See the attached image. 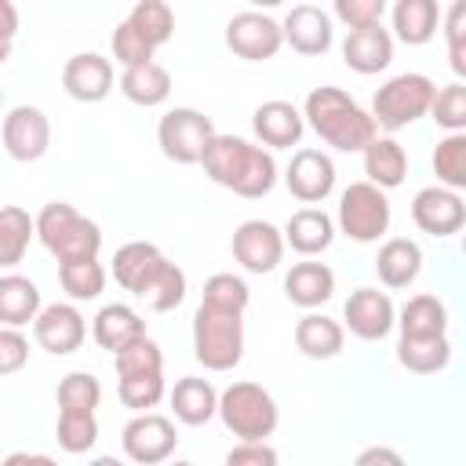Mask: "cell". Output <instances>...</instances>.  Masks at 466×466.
Returning <instances> with one entry per match:
<instances>
[{
	"label": "cell",
	"mask_w": 466,
	"mask_h": 466,
	"mask_svg": "<svg viewBox=\"0 0 466 466\" xmlns=\"http://www.w3.org/2000/svg\"><path fill=\"white\" fill-rule=\"evenodd\" d=\"M58 411H95L102 404V382L91 371H69L58 390Z\"/></svg>",
	"instance_id": "cell-40"
},
{
	"label": "cell",
	"mask_w": 466,
	"mask_h": 466,
	"mask_svg": "<svg viewBox=\"0 0 466 466\" xmlns=\"http://www.w3.org/2000/svg\"><path fill=\"white\" fill-rule=\"evenodd\" d=\"M444 36H448V58L455 76H466V0H451L444 15Z\"/></svg>",
	"instance_id": "cell-43"
},
{
	"label": "cell",
	"mask_w": 466,
	"mask_h": 466,
	"mask_svg": "<svg viewBox=\"0 0 466 466\" xmlns=\"http://www.w3.org/2000/svg\"><path fill=\"white\" fill-rule=\"evenodd\" d=\"M200 167L215 186L237 193V197H248V200H258L277 186L273 153L248 142V138H237V135L215 131L200 153Z\"/></svg>",
	"instance_id": "cell-2"
},
{
	"label": "cell",
	"mask_w": 466,
	"mask_h": 466,
	"mask_svg": "<svg viewBox=\"0 0 466 466\" xmlns=\"http://www.w3.org/2000/svg\"><path fill=\"white\" fill-rule=\"evenodd\" d=\"M25 360H29V339H25L18 328L4 324V328H0V375L22 371Z\"/></svg>",
	"instance_id": "cell-46"
},
{
	"label": "cell",
	"mask_w": 466,
	"mask_h": 466,
	"mask_svg": "<svg viewBox=\"0 0 466 466\" xmlns=\"http://www.w3.org/2000/svg\"><path fill=\"white\" fill-rule=\"evenodd\" d=\"M120 95L135 106H160L167 102L171 95V73L160 66V62H138V66H127L124 76H120Z\"/></svg>",
	"instance_id": "cell-30"
},
{
	"label": "cell",
	"mask_w": 466,
	"mask_h": 466,
	"mask_svg": "<svg viewBox=\"0 0 466 466\" xmlns=\"http://www.w3.org/2000/svg\"><path fill=\"white\" fill-rule=\"evenodd\" d=\"M284 186L302 204H320L335 189V164L320 149H295L284 167Z\"/></svg>",
	"instance_id": "cell-15"
},
{
	"label": "cell",
	"mask_w": 466,
	"mask_h": 466,
	"mask_svg": "<svg viewBox=\"0 0 466 466\" xmlns=\"http://www.w3.org/2000/svg\"><path fill=\"white\" fill-rule=\"evenodd\" d=\"M40 288L22 277V273H4L0 277V324L22 328L33 324V317L40 313Z\"/></svg>",
	"instance_id": "cell-31"
},
{
	"label": "cell",
	"mask_w": 466,
	"mask_h": 466,
	"mask_svg": "<svg viewBox=\"0 0 466 466\" xmlns=\"http://www.w3.org/2000/svg\"><path fill=\"white\" fill-rule=\"evenodd\" d=\"M193 357L208 371H233L244 357V313L200 302L193 313Z\"/></svg>",
	"instance_id": "cell-4"
},
{
	"label": "cell",
	"mask_w": 466,
	"mask_h": 466,
	"mask_svg": "<svg viewBox=\"0 0 466 466\" xmlns=\"http://www.w3.org/2000/svg\"><path fill=\"white\" fill-rule=\"evenodd\" d=\"M33 237H36V226H33L29 211L18 204H4L0 208V269L18 266L25 258Z\"/></svg>",
	"instance_id": "cell-34"
},
{
	"label": "cell",
	"mask_w": 466,
	"mask_h": 466,
	"mask_svg": "<svg viewBox=\"0 0 466 466\" xmlns=\"http://www.w3.org/2000/svg\"><path fill=\"white\" fill-rule=\"evenodd\" d=\"M390 200L386 189L371 182H350L339 197V229L357 244H375L390 229Z\"/></svg>",
	"instance_id": "cell-8"
},
{
	"label": "cell",
	"mask_w": 466,
	"mask_h": 466,
	"mask_svg": "<svg viewBox=\"0 0 466 466\" xmlns=\"http://www.w3.org/2000/svg\"><path fill=\"white\" fill-rule=\"evenodd\" d=\"M426 116H433L444 131H466V87H462V80L437 87Z\"/></svg>",
	"instance_id": "cell-41"
},
{
	"label": "cell",
	"mask_w": 466,
	"mask_h": 466,
	"mask_svg": "<svg viewBox=\"0 0 466 466\" xmlns=\"http://www.w3.org/2000/svg\"><path fill=\"white\" fill-rule=\"evenodd\" d=\"M113 280L146 302L153 313H167L186 299V273L149 240H131L113 255Z\"/></svg>",
	"instance_id": "cell-1"
},
{
	"label": "cell",
	"mask_w": 466,
	"mask_h": 466,
	"mask_svg": "<svg viewBox=\"0 0 466 466\" xmlns=\"http://www.w3.org/2000/svg\"><path fill=\"white\" fill-rule=\"evenodd\" d=\"M233 258L248 273H273L284 258V233L273 222L248 218L233 229Z\"/></svg>",
	"instance_id": "cell-14"
},
{
	"label": "cell",
	"mask_w": 466,
	"mask_h": 466,
	"mask_svg": "<svg viewBox=\"0 0 466 466\" xmlns=\"http://www.w3.org/2000/svg\"><path fill=\"white\" fill-rule=\"evenodd\" d=\"M357 462H360V466H368V462H393V466H400V455L390 451V448H368V451L357 455Z\"/></svg>",
	"instance_id": "cell-49"
},
{
	"label": "cell",
	"mask_w": 466,
	"mask_h": 466,
	"mask_svg": "<svg viewBox=\"0 0 466 466\" xmlns=\"http://www.w3.org/2000/svg\"><path fill=\"white\" fill-rule=\"evenodd\" d=\"M226 47L237 55V58H248V62H269L280 47H284V36H280V22L269 18L266 11H240L226 22Z\"/></svg>",
	"instance_id": "cell-11"
},
{
	"label": "cell",
	"mask_w": 466,
	"mask_h": 466,
	"mask_svg": "<svg viewBox=\"0 0 466 466\" xmlns=\"http://www.w3.org/2000/svg\"><path fill=\"white\" fill-rule=\"evenodd\" d=\"M360 153H364V175H368L371 186L397 189L404 182V175H408V153H404V146L397 138L375 135Z\"/></svg>",
	"instance_id": "cell-24"
},
{
	"label": "cell",
	"mask_w": 466,
	"mask_h": 466,
	"mask_svg": "<svg viewBox=\"0 0 466 466\" xmlns=\"http://www.w3.org/2000/svg\"><path fill=\"white\" fill-rule=\"evenodd\" d=\"M116 393L120 404L131 411H149L164 400V368H146V371H124L116 375Z\"/></svg>",
	"instance_id": "cell-37"
},
{
	"label": "cell",
	"mask_w": 466,
	"mask_h": 466,
	"mask_svg": "<svg viewBox=\"0 0 466 466\" xmlns=\"http://www.w3.org/2000/svg\"><path fill=\"white\" fill-rule=\"evenodd\" d=\"M375 273L386 288H408L419 273H422V248L408 237H393L379 248L375 258Z\"/></svg>",
	"instance_id": "cell-28"
},
{
	"label": "cell",
	"mask_w": 466,
	"mask_h": 466,
	"mask_svg": "<svg viewBox=\"0 0 466 466\" xmlns=\"http://www.w3.org/2000/svg\"><path fill=\"white\" fill-rule=\"evenodd\" d=\"M109 47H113V58L127 69V66H138V62H153V47L131 29V22L124 18L116 29H113V36H109Z\"/></svg>",
	"instance_id": "cell-44"
},
{
	"label": "cell",
	"mask_w": 466,
	"mask_h": 466,
	"mask_svg": "<svg viewBox=\"0 0 466 466\" xmlns=\"http://www.w3.org/2000/svg\"><path fill=\"white\" fill-rule=\"evenodd\" d=\"M0 138H4V149L11 160H22V164L40 160L51 146V120L36 106H15L4 116Z\"/></svg>",
	"instance_id": "cell-13"
},
{
	"label": "cell",
	"mask_w": 466,
	"mask_h": 466,
	"mask_svg": "<svg viewBox=\"0 0 466 466\" xmlns=\"http://www.w3.org/2000/svg\"><path fill=\"white\" fill-rule=\"evenodd\" d=\"M55 441H58V448L69 451V455L91 451L95 441H98V419H95V411H58Z\"/></svg>",
	"instance_id": "cell-39"
},
{
	"label": "cell",
	"mask_w": 466,
	"mask_h": 466,
	"mask_svg": "<svg viewBox=\"0 0 466 466\" xmlns=\"http://www.w3.org/2000/svg\"><path fill=\"white\" fill-rule=\"evenodd\" d=\"M0 109H4V91H0Z\"/></svg>",
	"instance_id": "cell-53"
},
{
	"label": "cell",
	"mask_w": 466,
	"mask_h": 466,
	"mask_svg": "<svg viewBox=\"0 0 466 466\" xmlns=\"http://www.w3.org/2000/svg\"><path fill=\"white\" fill-rule=\"evenodd\" d=\"M7 462L15 466V462H51V455H36V451H15V455H7Z\"/></svg>",
	"instance_id": "cell-50"
},
{
	"label": "cell",
	"mask_w": 466,
	"mask_h": 466,
	"mask_svg": "<svg viewBox=\"0 0 466 466\" xmlns=\"http://www.w3.org/2000/svg\"><path fill=\"white\" fill-rule=\"evenodd\" d=\"M397 360H400V368H408L415 375H437L451 360V342H448V335H430V339L400 335Z\"/></svg>",
	"instance_id": "cell-32"
},
{
	"label": "cell",
	"mask_w": 466,
	"mask_h": 466,
	"mask_svg": "<svg viewBox=\"0 0 466 466\" xmlns=\"http://www.w3.org/2000/svg\"><path fill=\"white\" fill-rule=\"evenodd\" d=\"M441 4L437 0H393V33L408 47H422L437 36Z\"/></svg>",
	"instance_id": "cell-27"
},
{
	"label": "cell",
	"mask_w": 466,
	"mask_h": 466,
	"mask_svg": "<svg viewBox=\"0 0 466 466\" xmlns=\"http://www.w3.org/2000/svg\"><path fill=\"white\" fill-rule=\"evenodd\" d=\"M91 335H95V342H98L106 353H116V350H124V346H131L135 339L146 335V320H142L131 306L109 302V306H102V309L95 313Z\"/></svg>",
	"instance_id": "cell-23"
},
{
	"label": "cell",
	"mask_w": 466,
	"mask_h": 466,
	"mask_svg": "<svg viewBox=\"0 0 466 466\" xmlns=\"http://www.w3.org/2000/svg\"><path fill=\"white\" fill-rule=\"evenodd\" d=\"M58 284L73 302H91L106 291V269L95 258H66L58 262Z\"/></svg>",
	"instance_id": "cell-35"
},
{
	"label": "cell",
	"mask_w": 466,
	"mask_h": 466,
	"mask_svg": "<svg viewBox=\"0 0 466 466\" xmlns=\"http://www.w3.org/2000/svg\"><path fill=\"white\" fill-rule=\"evenodd\" d=\"M171 408H175V419L186 422V426H204L215 419V408H218V393L208 379H197V375H186L175 382L171 390Z\"/></svg>",
	"instance_id": "cell-29"
},
{
	"label": "cell",
	"mask_w": 466,
	"mask_h": 466,
	"mask_svg": "<svg viewBox=\"0 0 466 466\" xmlns=\"http://www.w3.org/2000/svg\"><path fill=\"white\" fill-rule=\"evenodd\" d=\"M430 164H433V175H437L441 186L466 189V131H448L437 142Z\"/></svg>",
	"instance_id": "cell-38"
},
{
	"label": "cell",
	"mask_w": 466,
	"mask_h": 466,
	"mask_svg": "<svg viewBox=\"0 0 466 466\" xmlns=\"http://www.w3.org/2000/svg\"><path fill=\"white\" fill-rule=\"evenodd\" d=\"M18 33V7L11 0H0V40H15Z\"/></svg>",
	"instance_id": "cell-48"
},
{
	"label": "cell",
	"mask_w": 466,
	"mask_h": 466,
	"mask_svg": "<svg viewBox=\"0 0 466 466\" xmlns=\"http://www.w3.org/2000/svg\"><path fill=\"white\" fill-rule=\"evenodd\" d=\"M342 62L353 73H360V76L382 73L393 62V36H390V29H382V22L350 29L346 40H342Z\"/></svg>",
	"instance_id": "cell-20"
},
{
	"label": "cell",
	"mask_w": 466,
	"mask_h": 466,
	"mask_svg": "<svg viewBox=\"0 0 466 466\" xmlns=\"http://www.w3.org/2000/svg\"><path fill=\"white\" fill-rule=\"evenodd\" d=\"M284 295L291 306L317 309L335 295V273L324 262H295L284 277Z\"/></svg>",
	"instance_id": "cell-22"
},
{
	"label": "cell",
	"mask_w": 466,
	"mask_h": 466,
	"mask_svg": "<svg viewBox=\"0 0 466 466\" xmlns=\"http://www.w3.org/2000/svg\"><path fill=\"white\" fill-rule=\"evenodd\" d=\"M280 36H284V44L291 47V51H299V55H324L331 44H335V29H331V18L320 11V7H313V4H295L288 15H284V22H280Z\"/></svg>",
	"instance_id": "cell-19"
},
{
	"label": "cell",
	"mask_w": 466,
	"mask_h": 466,
	"mask_svg": "<svg viewBox=\"0 0 466 466\" xmlns=\"http://www.w3.org/2000/svg\"><path fill=\"white\" fill-rule=\"evenodd\" d=\"M62 87H66L69 98L95 106V102L109 98V91H113V62H109L106 55L80 51V55H73V58L66 62V69H62Z\"/></svg>",
	"instance_id": "cell-18"
},
{
	"label": "cell",
	"mask_w": 466,
	"mask_h": 466,
	"mask_svg": "<svg viewBox=\"0 0 466 466\" xmlns=\"http://www.w3.org/2000/svg\"><path fill=\"white\" fill-rule=\"evenodd\" d=\"M284 233V244H291V251H299V255H320V251H328L331 248V240H335V222H331V215L328 211H320V208H302V211H295L291 218H288V226L280 229Z\"/></svg>",
	"instance_id": "cell-25"
},
{
	"label": "cell",
	"mask_w": 466,
	"mask_h": 466,
	"mask_svg": "<svg viewBox=\"0 0 466 466\" xmlns=\"http://www.w3.org/2000/svg\"><path fill=\"white\" fill-rule=\"evenodd\" d=\"M215 415L240 441H266V437H273V430L280 422V408H277L273 393L266 386H258V382H233V386H226L218 393Z\"/></svg>",
	"instance_id": "cell-6"
},
{
	"label": "cell",
	"mask_w": 466,
	"mask_h": 466,
	"mask_svg": "<svg viewBox=\"0 0 466 466\" xmlns=\"http://www.w3.org/2000/svg\"><path fill=\"white\" fill-rule=\"evenodd\" d=\"M400 335L411 339H430V335H448V309L437 295H411L400 306V320H397Z\"/></svg>",
	"instance_id": "cell-33"
},
{
	"label": "cell",
	"mask_w": 466,
	"mask_h": 466,
	"mask_svg": "<svg viewBox=\"0 0 466 466\" xmlns=\"http://www.w3.org/2000/svg\"><path fill=\"white\" fill-rule=\"evenodd\" d=\"M342 342H346V328L324 313H306L299 324H295V346L302 357L309 360H331L342 353Z\"/></svg>",
	"instance_id": "cell-26"
},
{
	"label": "cell",
	"mask_w": 466,
	"mask_h": 466,
	"mask_svg": "<svg viewBox=\"0 0 466 466\" xmlns=\"http://www.w3.org/2000/svg\"><path fill=\"white\" fill-rule=\"evenodd\" d=\"M127 22H131V29H135L153 51L164 47V44L175 36V11L167 7V0H138V4L131 7Z\"/></svg>",
	"instance_id": "cell-36"
},
{
	"label": "cell",
	"mask_w": 466,
	"mask_h": 466,
	"mask_svg": "<svg viewBox=\"0 0 466 466\" xmlns=\"http://www.w3.org/2000/svg\"><path fill=\"white\" fill-rule=\"evenodd\" d=\"M33 339L40 350H47L51 357H66L76 353L87 339V324L84 313L73 302H55V306H40V313L33 317Z\"/></svg>",
	"instance_id": "cell-12"
},
{
	"label": "cell",
	"mask_w": 466,
	"mask_h": 466,
	"mask_svg": "<svg viewBox=\"0 0 466 466\" xmlns=\"http://www.w3.org/2000/svg\"><path fill=\"white\" fill-rule=\"evenodd\" d=\"M331 7H335V18L350 29L375 25L386 15V0H331Z\"/></svg>",
	"instance_id": "cell-45"
},
{
	"label": "cell",
	"mask_w": 466,
	"mask_h": 466,
	"mask_svg": "<svg viewBox=\"0 0 466 466\" xmlns=\"http://www.w3.org/2000/svg\"><path fill=\"white\" fill-rule=\"evenodd\" d=\"M11 58V40H0V66Z\"/></svg>",
	"instance_id": "cell-51"
},
{
	"label": "cell",
	"mask_w": 466,
	"mask_h": 466,
	"mask_svg": "<svg viewBox=\"0 0 466 466\" xmlns=\"http://www.w3.org/2000/svg\"><path fill=\"white\" fill-rule=\"evenodd\" d=\"M200 302H211V306H222V309H248V302H251V291H248V284L240 280V277H233V273H215V277H208L204 280V299Z\"/></svg>",
	"instance_id": "cell-42"
},
{
	"label": "cell",
	"mask_w": 466,
	"mask_h": 466,
	"mask_svg": "<svg viewBox=\"0 0 466 466\" xmlns=\"http://www.w3.org/2000/svg\"><path fill=\"white\" fill-rule=\"evenodd\" d=\"M437 84L426 73H400L393 80H386L375 98H371V120L382 131H400L415 120H422L430 113V98H433Z\"/></svg>",
	"instance_id": "cell-7"
},
{
	"label": "cell",
	"mask_w": 466,
	"mask_h": 466,
	"mask_svg": "<svg viewBox=\"0 0 466 466\" xmlns=\"http://www.w3.org/2000/svg\"><path fill=\"white\" fill-rule=\"evenodd\" d=\"M120 444H124V455L138 466H157L164 459L175 455L178 448V433H175V422L167 415H157V411H138L124 433H120Z\"/></svg>",
	"instance_id": "cell-10"
},
{
	"label": "cell",
	"mask_w": 466,
	"mask_h": 466,
	"mask_svg": "<svg viewBox=\"0 0 466 466\" xmlns=\"http://www.w3.org/2000/svg\"><path fill=\"white\" fill-rule=\"evenodd\" d=\"M251 127H255V135H258L262 146H269V149H291V146H299V138L306 131V120H302V113L291 102L269 98V102L255 106Z\"/></svg>",
	"instance_id": "cell-21"
},
{
	"label": "cell",
	"mask_w": 466,
	"mask_h": 466,
	"mask_svg": "<svg viewBox=\"0 0 466 466\" xmlns=\"http://www.w3.org/2000/svg\"><path fill=\"white\" fill-rule=\"evenodd\" d=\"M36 226V240L58 258H95L102 251V229L95 218L80 215L73 204L66 200H51L40 208V215L33 218Z\"/></svg>",
	"instance_id": "cell-5"
},
{
	"label": "cell",
	"mask_w": 466,
	"mask_h": 466,
	"mask_svg": "<svg viewBox=\"0 0 466 466\" xmlns=\"http://www.w3.org/2000/svg\"><path fill=\"white\" fill-rule=\"evenodd\" d=\"M226 462L229 466H273L277 462V451L266 441H240L237 448H229Z\"/></svg>",
	"instance_id": "cell-47"
},
{
	"label": "cell",
	"mask_w": 466,
	"mask_h": 466,
	"mask_svg": "<svg viewBox=\"0 0 466 466\" xmlns=\"http://www.w3.org/2000/svg\"><path fill=\"white\" fill-rule=\"evenodd\" d=\"M342 320H346V328L357 339L379 342V339H386L393 331L397 309H393V299L386 291H379V288H357L346 299V306H342Z\"/></svg>",
	"instance_id": "cell-16"
},
{
	"label": "cell",
	"mask_w": 466,
	"mask_h": 466,
	"mask_svg": "<svg viewBox=\"0 0 466 466\" xmlns=\"http://www.w3.org/2000/svg\"><path fill=\"white\" fill-rule=\"evenodd\" d=\"M302 120L339 153H360L375 135V120L368 109H360L342 87H313L302 106Z\"/></svg>",
	"instance_id": "cell-3"
},
{
	"label": "cell",
	"mask_w": 466,
	"mask_h": 466,
	"mask_svg": "<svg viewBox=\"0 0 466 466\" xmlns=\"http://www.w3.org/2000/svg\"><path fill=\"white\" fill-rule=\"evenodd\" d=\"M251 4H255V7H258V11H266V7H280V4H284V0H251Z\"/></svg>",
	"instance_id": "cell-52"
},
{
	"label": "cell",
	"mask_w": 466,
	"mask_h": 466,
	"mask_svg": "<svg viewBox=\"0 0 466 466\" xmlns=\"http://www.w3.org/2000/svg\"><path fill=\"white\" fill-rule=\"evenodd\" d=\"M211 135H215L211 116H204L200 109H189V106L167 109L157 124L160 153L175 164H200V153L211 142Z\"/></svg>",
	"instance_id": "cell-9"
},
{
	"label": "cell",
	"mask_w": 466,
	"mask_h": 466,
	"mask_svg": "<svg viewBox=\"0 0 466 466\" xmlns=\"http://www.w3.org/2000/svg\"><path fill=\"white\" fill-rule=\"evenodd\" d=\"M411 218L422 233L430 237H451L462 229L466 222V204L459 197V189H448V186H426L415 193L411 200Z\"/></svg>",
	"instance_id": "cell-17"
}]
</instances>
